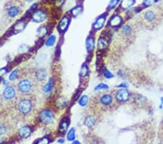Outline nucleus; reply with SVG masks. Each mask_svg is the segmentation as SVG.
Wrapping results in <instances>:
<instances>
[{
	"label": "nucleus",
	"mask_w": 163,
	"mask_h": 144,
	"mask_svg": "<svg viewBox=\"0 0 163 144\" xmlns=\"http://www.w3.org/2000/svg\"><path fill=\"white\" fill-rule=\"evenodd\" d=\"M99 103L104 107H108L113 103L112 95L109 93L102 94L99 100Z\"/></svg>",
	"instance_id": "423d86ee"
},
{
	"label": "nucleus",
	"mask_w": 163,
	"mask_h": 144,
	"mask_svg": "<svg viewBox=\"0 0 163 144\" xmlns=\"http://www.w3.org/2000/svg\"><path fill=\"white\" fill-rule=\"evenodd\" d=\"M73 143H80L79 141H73Z\"/></svg>",
	"instance_id": "37998d69"
},
{
	"label": "nucleus",
	"mask_w": 163,
	"mask_h": 144,
	"mask_svg": "<svg viewBox=\"0 0 163 144\" xmlns=\"http://www.w3.org/2000/svg\"><path fill=\"white\" fill-rule=\"evenodd\" d=\"M46 77H47V71H46V69H39L36 73V78L39 82L45 81Z\"/></svg>",
	"instance_id": "2eb2a0df"
},
{
	"label": "nucleus",
	"mask_w": 163,
	"mask_h": 144,
	"mask_svg": "<svg viewBox=\"0 0 163 144\" xmlns=\"http://www.w3.org/2000/svg\"><path fill=\"white\" fill-rule=\"evenodd\" d=\"M162 126H163V118H162Z\"/></svg>",
	"instance_id": "a18cd8bd"
},
{
	"label": "nucleus",
	"mask_w": 163,
	"mask_h": 144,
	"mask_svg": "<svg viewBox=\"0 0 163 144\" xmlns=\"http://www.w3.org/2000/svg\"><path fill=\"white\" fill-rule=\"evenodd\" d=\"M24 1L26 2H32L33 1H34V0H24Z\"/></svg>",
	"instance_id": "79ce46f5"
},
{
	"label": "nucleus",
	"mask_w": 163,
	"mask_h": 144,
	"mask_svg": "<svg viewBox=\"0 0 163 144\" xmlns=\"http://www.w3.org/2000/svg\"><path fill=\"white\" fill-rule=\"evenodd\" d=\"M161 103H162V104H163V97H162V98H161Z\"/></svg>",
	"instance_id": "c03bdc74"
},
{
	"label": "nucleus",
	"mask_w": 163,
	"mask_h": 144,
	"mask_svg": "<svg viewBox=\"0 0 163 144\" xmlns=\"http://www.w3.org/2000/svg\"><path fill=\"white\" fill-rule=\"evenodd\" d=\"M156 2V0H143V2H142V5L145 7H150Z\"/></svg>",
	"instance_id": "2f4dec72"
},
{
	"label": "nucleus",
	"mask_w": 163,
	"mask_h": 144,
	"mask_svg": "<svg viewBox=\"0 0 163 144\" xmlns=\"http://www.w3.org/2000/svg\"><path fill=\"white\" fill-rule=\"evenodd\" d=\"M57 105L60 109H63L67 105V100L65 97H61V98H58V100L57 101Z\"/></svg>",
	"instance_id": "5701e85b"
},
{
	"label": "nucleus",
	"mask_w": 163,
	"mask_h": 144,
	"mask_svg": "<svg viewBox=\"0 0 163 144\" xmlns=\"http://www.w3.org/2000/svg\"><path fill=\"white\" fill-rule=\"evenodd\" d=\"M7 128L4 124H0V135H2L6 133Z\"/></svg>",
	"instance_id": "c9c22d12"
},
{
	"label": "nucleus",
	"mask_w": 163,
	"mask_h": 144,
	"mask_svg": "<svg viewBox=\"0 0 163 144\" xmlns=\"http://www.w3.org/2000/svg\"><path fill=\"white\" fill-rule=\"evenodd\" d=\"M33 108L32 102L29 99L25 98L20 101L18 104V109L22 114H28L31 111Z\"/></svg>",
	"instance_id": "f03ea898"
},
{
	"label": "nucleus",
	"mask_w": 163,
	"mask_h": 144,
	"mask_svg": "<svg viewBox=\"0 0 163 144\" xmlns=\"http://www.w3.org/2000/svg\"><path fill=\"white\" fill-rule=\"evenodd\" d=\"M82 11H83V7H81V6L75 7H74L71 10L72 16H75H75H79L80 14L82 12Z\"/></svg>",
	"instance_id": "393cba45"
},
{
	"label": "nucleus",
	"mask_w": 163,
	"mask_h": 144,
	"mask_svg": "<svg viewBox=\"0 0 163 144\" xmlns=\"http://www.w3.org/2000/svg\"><path fill=\"white\" fill-rule=\"evenodd\" d=\"M134 101L136 102L137 104L139 105H143L146 103V99H145L144 97H143L142 95H136V96L134 97Z\"/></svg>",
	"instance_id": "b1692460"
},
{
	"label": "nucleus",
	"mask_w": 163,
	"mask_h": 144,
	"mask_svg": "<svg viewBox=\"0 0 163 144\" xmlns=\"http://www.w3.org/2000/svg\"><path fill=\"white\" fill-rule=\"evenodd\" d=\"M31 132H32V128L28 125L23 126L19 129L18 130L19 135L22 138H28L31 135Z\"/></svg>",
	"instance_id": "1a4fd4ad"
},
{
	"label": "nucleus",
	"mask_w": 163,
	"mask_h": 144,
	"mask_svg": "<svg viewBox=\"0 0 163 144\" xmlns=\"http://www.w3.org/2000/svg\"><path fill=\"white\" fill-rule=\"evenodd\" d=\"M53 87H54L53 80H52V79H50L49 80V82L44 86V88H43V91H44V93L46 94L49 93V92H52V89H53Z\"/></svg>",
	"instance_id": "aec40b11"
},
{
	"label": "nucleus",
	"mask_w": 163,
	"mask_h": 144,
	"mask_svg": "<svg viewBox=\"0 0 163 144\" xmlns=\"http://www.w3.org/2000/svg\"><path fill=\"white\" fill-rule=\"evenodd\" d=\"M69 121L67 120H63L60 124V127H59V132L62 134H65L66 132H67V129H68L69 127Z\"/></svg>",
	"instance_id": "6ab92c4d"
},
{
	"label": "nucleus",
	"mask_w": 163,
	"mask_h": 144,
	"mask_svg": "<svg viewBox=\"0 0 163 144\" xmlns=\"http://www.w3.org/2000/svg\"><path fill=\"white\" fill-rule=\"evenodd\" d=\"M88 98L87 95H83L78 101V104L81 106H85L88 103Z\"/></svg>",
	"instance_id": "c85d7f7f"
},
{
	"label": "nucleus",
	"mask_w": 163,
	"mask_h": 144,
	"mask_svg": "<svg viewBox=\"0 0 163 144\" xmlns=\"http://www.w3.org/2000/svg\"><path fill=\"white\" fill-rule=\"evenodd\" d=\"M88 67L86 64H83L81 68V71H80V75L81 77H84L88 75Z\"/></svg>",
	"instance_id": "bb28decb"
},
{
	"label": "nucleus",
	"mask_w": 163,
	"mask_h": 144,
	"mask_svg": "<svg viewBox=\"0 0 163 144\" xmlns=\"http://www.w3.org/2000/svg\"><path fill=\"white\" fill-rule=\"evenodd\" d=\"M162 10H163V8H162Z\"/></svg>",
	"instance_id": "49530a36"
},
{
	"label": "nucleus",
	"mask_w": 163,
	"mask_h": 144,
	"mask_svg": "<svg viewBox=\"0 0 163 144\" xmlns=\"http://www.w3.org/2000/svg\"><path fill=\"white\" fill-rule=\"evenodd\" d=\"M123 22V18L121 16H118V15H116L114 16L113 17L111 18V19L109 21V26H111L112 28H116L118 27L121 25Z\"/></svg>",
	"instance_id": "9b49d317"
},
{
	"label": "nucleus",
	"mask_w": 163,
	"mask_h": 144,
	"mask_svg": "<svg viewBox=\"0 0 163 144\" xmlns=\"http://www.w3.org/2000/svg\"><path fill=\"white\" fill-rule=\"evenodd\" d=\"M109 88L108 85L106 84H99L95 88V90H107Z\"/></svg>",
	"instance_id": "f704fd0d"
},
{
	"label": "nucleus",
	"mask_w": 163,
	"mask_h": 144,
	"mask_svg": "<svg viewBox=\"0 0 163 144\" xmlns=\"http://www.w3.org/2000/svg\"><path fill=\"white\" fill-rule=\"evenodd\" d=\"M115 98L117 101L120 102V103H125V102L129 101L130 98H131V95L129 91L123 89V88H121V89L116 91Z\"/></svg>",
	"instance_id": "20e7f679"
},
{
	"label": "nucleus",
	"mask_w": 163,
	"mask_h": 144,
	"mask_svg": "<svg viewBox=\"0 0 163 144\" xmlns=\"http://www.w3.org/2000/svg\"><path fill=\"white\" fill-rule=\"evenodd\" d=\"M37 143H49V141L48 140V138H43L41 139L38 140V141H37Z\"/></svg>",
	"instance_id": "e433bc0d"
},
{
	"label": "nucleus",
	"mask_w": 163,
	"mask_h": 144,
	"mask_svg": "<svg viewBox=\"0 0 163 144\" xmlns=\"http://www.w3.org/2000/svg\"><path fill=\"white\" fill-rule=\"evenodd\" d=\"M47 28L46 26H41V27L38 28V29H37V36L39 38H42V37H45L47 34Z\"/></svg>",
	"instance_id": "4be33fe9"
},
{
	"label": "nucleus",
	"mask_w": 163,
	"mask_h": 144,
	"mask_svg": "<svg viewBox=\"0 0 163 144\" xmlns=\"http://www.w3.org/2000/svg\"><path fill=\"white\" fill-rule=\"evenodd\" d=\"M15 90L12 86H7L3 91V96L7 100L12 99V98H15Z\"/></svg>",
	"instance_id": "6e6552de"
},
{
	"label": "nucleus",
	"mask_w": 163,
	"mask_h": 144,
	"mask_svg": "<svg viewBox=\"0 0 163 144\" xmlns=\"http://www.w3.org/2000/svg\"><path fill=\"white\" fill-rule=\"evenodd\" d=\"M120 88H127L128 87V85H127V84H125V83H123V84H121V85H119Z\"/></svg>",
	"instance_id": "58836bf2"
},
{
	"label": "nucleus",
	"mask_w": 163,
	"mask_h": 144,
	"mask_svg": "<svg viewBox=\"0 0 163 144\" xmlns=\"http://www.w3.org/2000/svg\"><path fill=\"white\" fill-rule=\"evenodd\" d=\"M108 46V41L105 38L101 37L99 39L97 43V48L99 50H103L105 49Z\"/></svg>",
	"instance_id": "412c9836"
},
{
	"label": "nucleus",
	"mask_w": 163,
	"mask_h": 144,
	"mask_svg": "<svg viewBox=\"0 0 163 144\" xmlns=\"http://www.w3.org/2000/svg\"><path fill=\"white\" fill-rule=\"evenodd\" d=\"M46 12L43 10H37L32 14V20L36 23H41L46 18Z\"/></svg>",
	"instance_id": "0eeeda50"
},
{
	"label": "nucleus",
	"mask_w": 163,
	"mask_h": 144,
	"mask_svg": "<svg viewBox=\"0 0 163 144\" xmlns=\"http://www.w3.org/2000/svg\"><path fill=\"white\" fill-rule=\"evenodd\" d=\"M161 10L158 9L148 10L141 16V22L147 27L154 26L157 24L161 18Z\"/></svg>",
	"instance_id": "f257e3e1"
},
{
	"label": "nucleus",
	"mask_w": 163,
	"mask_h": 144,
	"mask_svg": "<svg viewBox=\"0 0 163 144\" xmlns=\"http://www.w3.org/2000/svg\"><path fill=\"white\" fill-rule=\"evenodd\" d=\"M3 82V84H5V85H7V82L6 80H5V79L3 80V82Z\"/></svg>",
	"instance_id": "a19ab883"
},
{
	"label": "nucleus",
	"mask_w": 163,
	"mask_h": 144,
	"mask_svg": "<svg viewBox=\"0 0 163 144\" xmlns=\"http://www.w3.org/2000/svg\"><path fill=\"white\" fill-rule=\"evenodd\" d=\"M39 120L44 124H51L55 121V115L49 109H44L40 113Z\"/></svg>",
	"instance_id": "7ed1b4c3"
},
{
	"label": "nucleus",
	"mask_w": 163,
	"mask_h": 144,
	"mask_svg": "<svg viewBox=\"0 0 163 144\" xmlns=\"http://www.w3.org/2000/svg\"><path fill=\"white\" fill-rule=\"evenodd\" d=\"M86 47L87 52H91L93 51L94 48V38L93 37H88L86 41Z\"/></svg>",
	"instance_id": "f3484780"
},
{
	"label": "nucleus",
	"mask_w": 163,
	"mask_h": 144,
	"mask_svg": "<svg viewBox=\"0 0 163 144\" xmlns=\"http://www.w3.org/2000/svg\"><path fill=\"white\" fill-rule=\"evenodd\" d=\"M25 26H26V24H25L24 23L20 22V23H18V24L15 26V31L16 33L20 32V31H22L24 29Z\"/></svg>",
	"instance_id": "c756f323"
},
{
	"label": "nucleus",
	"mask_w": 163,
	"mask_h": 144,
	"mask_svg": "<svg viewBox=\"0 0 163 144\" xmlns=\"http://www.w3.org/2000/svg\"><path fill=\"white\" fill-rule=\"evenodd\" d=\"M69 23H70V18L67 16L64 17L63 18L61 19L60 23L58 25V30L61 32L65 31L67 29V26H68Z\"/></svg>",
	"instance_id": "4468645a"
},
{
	"label": "nucleus",
	"mask_w": 163,
	"mask_h": 144,
	"mask_svg": "<svg viewBox=\"0 0 163 144\" xmlns=\"http://www.w3.org/2000/svg\"><path fill=\"white\" fill-rule=\"evenodd\" d=\"M106 20V17L104 16H101L98 18L93 25V28L95 30L101 29L104 25Z\"/></svg>",
	"instance_id": "ddd939ff"
},
{
	"label": "nucleus",
	"mask_w": 163,
	"mask_h": 144,
	"mask_svg": "<svg viewBox=\"0 0 163 144\" xmlns=\"http://www.w3.org/2000/svg\"><path fill=\"white\" fill-rule=\"evenodd\" d=\"M7 72V69L6 68H2V69H0V77H2L3 75H5Z\"/></svg>",
	"instance_id": "4c0bfd02"
},
{
	"label": "nucleus",
	"mask_w": 163,
	"mask_h": 144,
	"mask_svg": "<svg viewBox=\"0 0 163 144\" xmlns=\"http://www.w3.org/2000/svg\"><path fill=\"white\" fill-rule=\"evenodd\" d=\"M104 77H105L106 79H111L114 77V75L112 74L111 72H110L108 69H105L104 70Z\"/></svg>",
	"instance_id": "473e14b6"
},
{
	"label": "nucleus",
	"mask_w": 163,
	"mask_h": 144,
	"mask_svg": "<svg viewBox=\"0 0 163 144\" xmlns=\"http://www.w3.org/2000/svg\"><path fill=\"white\" fill-rule=\"evenodd\" d=\"M135 0H122L121 3V8L123 10H127L134 5Z\"/></svg>",
	"instance_id": "a211bd4d"
},
{
	"label": "nucleus",
	"mask_w": 163,
	"mask_h": 144,
	"mask_svg": "<svg viewBox=\"0 0 163 144\" xmlns=\"http://www.w3.org/2000/svg\"><path fill=\"white\" fill-rule=\"evenodd\" d=\"M67 140L69 141H73L75 140V129L74 128H71L69 130L68 133L67 135Z\"/></svg>",
	"instance_id": "cd10ccee"
},
{
	"label": "nucleus",
	"mask_w": 163,
	"mask_h": 144,
	"mask_svg": "<svg viewBox=\"0 0 163 144\" xmlns=\"http://www.w3.org/2000/svg\"><path fill=\"white\" fill-rule=\"evenodd\" d=\"M55 41H56V37H55V35H51L50 37L47 39L45 44H46V46L51 47L55 45Z\"/></svg>",
	"instance_id": "a878e982"
},
{
	"label": "nucleus",
	"mask_w": 163,
	"mask_h": 144,
	"mask_svg": "<svg viewBox=\"0 0 163 144\" xmlns=\"http://www.w3.org/2000/svg\"><path fill=\"white\" fill-rule=\"evenodd\" d=\"M120 0H111L108 5V7H107V10H112L117 6V5L118 4Z\"/></svg>",
	"instance_id": "7c9ffc66"
},
{
	"label": "nucleus",
	"mask_w": 163,
	"mask_h": 144,
	"mask_svg": "<svg viewBox=\"0 0 163 144\" xmlns=\"http://www.w3.org/2000/svg\"><path fill=\"white\" fill-rule=\"evenodd\" d=\"M18 72H19V71L18 70V69H15V70H14L13 71H12L10 74H9V79L10 80V81H12V80L15 79L16 77H18Z\"/></svg>",
	"instance_id": "72a5a7b5"
},
{
	"label": "nucleus",
	"mask_w": 163,
	"mask_h": 144,
	"mask_svg": "<svg viewBox=\"0 0 163 144\" xmlns=\"http://www.w3.org/2000/svg\"><path fill=\"white\" fill-rule=\"evenodd\" d=\"M57 142L59 143H63L65 142V140L64 139H60V140H58Z\"/></svg>",
	"instance_id": "ea45409f"
},
{
	"label": "nucleus",
	"mask_w": 163,
	"mask_h": 144,
	"mask_svg": "<svg viewBox=\"0 0 163 144\" xmlns=\"http://www.w3.org/2000/svg\"><path fill=\"white\" fill-rule=\"evenodd\" d=\"M20 9L17 5H11L7 9V16L10 18H15L20 14Z\"/></svg>",
	"instance_id": "9d476101"
},
{
	"label": "nucleus",
	"mask_w": 163,
	"mask_h": 144,
	"mask_svg": "<svg viewBox=\"0 0 163 144\" xmlns=\"http://www.w3.org/2000/svg\"><path fill=\"white\" fill-rule=\"evenodd\" d=\"M133 33V27L131 24H125L121 28V34L125 37H130Z\"/></svg>",
	"instance_id": "f8f14e48"
},
{
	"label": "nucleus",
	"mask_w": 163,
	"mask_h": 144,
	"mask_svg": "<svg viewBox=\"0 0 163 144\" xmlns=\"http://www.w3.org/2000/svg\"><path fill=\"white\" fill-rule=\"evenodd\" d=\"M18 90L20 92L23 94H27L32 90L33 84L31 80L24 79H22L21 81H20V82L18 83Z\"/></svg>",
	"instance_id": "39448f33"
},
{
	"label": "nucleus",
	"mask_w": 163,
	"mask_h": 144,
	"mask_svg": "<svg viewBox=\"0 0 163 144\" xmlns=\"http://www.w3.org/2000/svg\"><path fill=\"white\" fill-rule=\"evenodd\" d=\"M96 124V119L92 115H88L84 120V124L88 128H92Z\"/></svg>",
	"instance_id": "dca6fc26"
}]
</instances>
